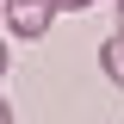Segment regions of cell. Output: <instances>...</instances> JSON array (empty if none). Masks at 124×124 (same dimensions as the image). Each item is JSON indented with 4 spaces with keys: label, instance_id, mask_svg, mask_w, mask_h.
Wrapping results in <instances>:
<instances>
[{
    "label": "cell",
    "instance_id": "3957f363",
    "mask_svg": "<svg viewBox=\"0 0 124 124\" xmlns=\"http://www.w3.org/2000/svg\"><path fill=\"white\" fill-rule=\"evenodd\" d=\"M93 0H56V13H87Z\"/></svg>",
    "mask_w": 124,
    "mask_h": 124
},
{
    "label": "cell",
    "instance_id": "277c9868",
    "mask_svg": "<svg viewBox=\"0 0 124 124\" xmlns=\"http://www.w3.org/2000/svg\"><path fill=\"white\" fill-rule=\"evenodd\" d=\"M6 62H13V50H6V37H0V75H6Z\"/></svg>",
    "mask_w": 124,
    "mask_h": 124
},
{
    "label": "cell",
    "instance_id": "5b68a950",
    "mask_svg": "<svg viewBox=\"0 0 124 124\" xmlns=\"http://www.w3.org/2000/svg\"><path fill=\"white\" fill-rule=\"evenodd\" d=\"M0 124H13V106H6V99H0Z\"/></svg>",
    "mask_w": 124,
    "mask_h": 124
},
{
    "label": "cell",
    "instance_id": "6da1fadb",
    "mask_svg": "<svg viewBox=\"0 0 124 124\" xmlns=\"http://www.w3.org/2000/svg\"><path fill=\"white\" fill-rule=\"evenodd\" d=\"M0 6H6V31H13V37H44L50 31V19H56V0H0Z\"/></svg>",
    "mask_w": 124,
    "mask_h": 124
},
{
    "label": "cell",
    "instance_id": "8992f818",
    "mask_svg": "<svg viewBox=\"0 0 124 124\" xmlns=\"http://www.w3.org/2000/svg\"><path fill=\"white\" fill-rule=\"evenodd\" d=\"M118 19H124V0H118Z\"/></svg>",
    "mask_w": 124,
    "mask_h": 124
},
{
    "label": "cell",
    "instance_id": "7a4b0ae2",
    "mask_svg": "<svg viewBox=\"0 0 124 124\" xmlns=\"http://www.w3.org/2000/svg\"><path fill=\"white\" fill-rule=\"evenodd\" d=\"M99 68H106V81H112V87H124V31L112 37L106 50H99Z\"/></svg>",
    "mask_w": 124,
    "mask_h": 124
}]
</instances>
